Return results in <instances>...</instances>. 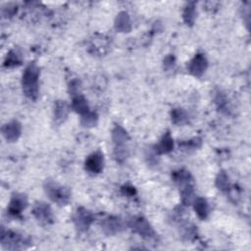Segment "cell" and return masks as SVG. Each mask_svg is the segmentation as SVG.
<instances>
[{
    "instance_id": "cell-1",
    "label": "cell",
    "mask_w": 251,
    "mask_h": 251,
    "mask_svg": "<svg viewBox=\"0 0 251 251\" xmlns=\"http://www.w3.org/2000/svg\"><path fill=\"white\" fill-rule=\"evenodd\" d=\"M39 68L34 62H30L25 69L22 75V86L24 94L30 100L38 96Z\"/></svg>"
},
{
    "instance_id": "cell-2",
    "label": "cell",
    "mask_w": 251,
    "mask_h": 251,
    "mask_svg": "<svg viewBox=\"0 0 251 251\" xmlns=\"http://www.w3.org/2000/svg\"><path fill=\"white\" fill-rule=\"evenodd\" d=\"M44 191L53 202L59 205H67L71 200V191L69 188L52 179L45 180Z\"/></svg>"
},
{
    "instance_id": "cell-3",
    "label": "cell",
    "mask_w": 251,
    "mask_h": 251,
    "mask_svg": "<svg viewBox=\"0 0 251 251\" xmlns=\"http://www.w3.org/2000/svg\"><path fill=\"white\" fill-rule=\"evenodd\" d=\"M0 242L5 249L17 250V249H22L26 247L30 243V239L17 231L6 230L2 228Z\"/></svg>"
},
{
    "instance_id": "cell-4",
    "label": "cell",
    "mask_w": 251,
    "mask_h": 251,
    "mask_svg": "<svg viewBox=\"0 0 251 251\" xmlns=\"http://www.w3.org/2000/svg\"><path fill=\"white\" fill-rule=\"evenodd\" d=\"M128 226L131 230L142 237L151 238L155 235L152 226L143 216H134L128 221Z\"/></svg>"
},
{
    "instance_id": "cell-5",
    "label": "cell",
    "mask_w": 251,
    "mask_h": 251,
    "mask_svg": "<svg viewBox=\"0 0 251 251\" xmlns=\"http://www.w3.org/2000/svg\"><path fill=\"white\" fill-rule=\"evenodd\" d=\"M74 223L79 231H86L94 221V215L89 210L79 207L74 215Z\"/></svg>"
},
{
    "instance_id": "cell-6",
    "label": "cell",
    "mask_w": 251,
    "mask_h": 251,
    "mask_svg": "<svg viewBox=\"0 0 251 251\" xmlns=\"http://www.w3.org/2000/svg\"><path fill=\"white\" fill-rule=\"evenodd\" d=\"M32 215L42 225H50L54 222L52 209L45 202H36L32 208Z\"/></svg>"
},
{
    "instance_id": "cell-7",
    "label": "cell",
    "mask_w": 251,
    "mask_h": 251,
    "mask_svg": "<svg viewBox=\"0 0 251 251\" xmlns=\"http://www.w3.org/2000/svg\"><path fill=\"white\" fill-rule=\"evenodd\" d=\"M100 226L104 233L107 235H115L125 228V224L123 220L116 216H109L104 218L100 222Z\"/></svg>"
},
{
    "instance_id": "cell-8",
    "label": "cell",
    "mask_w": 251,
    "mask_h": 251,
    "mask_svg": "<svg viewBox=\"0 0 251 251\" xmlns=\"http://www.w3.org/2000/svg\"><path fill=\"white\" fill-rule=\"evenodd\" d=\"M208 68V61L204 54L197 53L195 56L190 60L187 65V70L190 75L196 77H200L204 75Z\"/></svg>"
},
{
    "instance_id": "cell-9",
    "label": "cell",
    "mask_w": 251,
    "mask_h": 251,
    "mask_svg": "<svg viewBox=\"0 0 251 251\" xmlns=\"http://www.w3.org/2000/svg\"><path fill=\"white\" fill-rule=\"evenodd\" d=\"M104 167V156L100 151L91 153L84 162V168L88 173L100 174Z\"/></svg>"
},
{
    "instance_id": "cell-10",
    "label": "cell",
    "mask_w": 251,
    "mask_h": 251,
    "mask_svg": "<svg viewBox=\"0 0 251 251\" xmlns=\"http://www.w3.org/2000/svg\"><path fill=\"white\" fill-rule=\"evenodd\" d=\"M27 203V197L25 194L19 192L13 193L8 207L9 214L15 217L21 215V213L26 208Z\"/></svg>"
},
{
    "instance_id": "cell-11",
    "label": "cell",
    "mask_w": 251,
    "mask_h": 251,
    "mask_svg": "<svg viewBox=\"0 0 251 251\" xmlns=\"http://www.w3.org/2000/svg\"><path fill=\"white\" fill-rule=\"evenodd\" d=\"M21 133L22 125L17 120H13L2 126V134L9 142L17 141L21 136Z\"/></svg>"
},
{
    "instance_id": "cell-12",
    "label": "cell",
    "mask_w": 251,
    "mask_h": 251,
    "mask_svg": "<svg viewBox=\"0 0 251 251\" xmlns=\"http://www.w3.org/2000/svg\"><path fill=\"white\" fill-rule=\"evenodd\" d=\"M172 178L175 181V183L178 186L179 189H182L190 185H194L193 177L191 174L184 169L174 171L172 174Z\"/></svg>"
},
{
    "instance_id": "cell-13",
    "label": "cell",
    "mask_w": 251,
    "mask_h": 251,
    "mask_svg": "<svg viewBox=\"0 0 251 251\" xmlns=\"http://www.w3.org/2000/svg\"><path fill=\"white\" fill-rule=\"evenodd\" d=\"M112 140L114 142V149L126 148V144L129 140V136L126 130L120 125H115L112 129Z\"/></svg>"
},
{
    "instance_id": "cell-14",
    "label": "cell",
    "mask_w": 251,
    "mask_h": 251,
    "mask_svg": "<svg viewBox=\"0 0 251 251\" xmlns=\"http://www.w3.org/2000/svg\"><path fill=\"white\" fill-rule=\"evenodd\" d=\"M173 148H174V139H173L170 131H167L161 137L159 142L153 146V152L156 155L168 154L173 150Z\"/></svg>"
},
{
    "instance_id": "cell-15",
    "label": "cell",
    "mask_w": 251,
    "mask_h": 251,
    "mask_svg": "<svg viewBox=\"0 0 251 251\" xmlns=\"http://www.w3.org/2000/svg\"><path fill=\"white\" fill-rule=\"evenodd\" d=\"M70 106L64 100H58L54 104V121L57 124H62L68 117Z\"/></svg>"
},
{
    "instance_id": "cell-16",
    "label": "cell",
    "mask_w": 251,
    "mask_h": 251,
    "mask_svg": "<svg viewBox=\"0 0 251 251\" xmlns=\"http://www.w3.org/2000/svg\"><path fill=\"white\" fill-rule=\"evenodd\" d=\"M115 28L119 32H129L131 30V22L129 15L123 11L117 15L115 20Z\"/></svg>"
},
{
    "instance_id": "cell-17",
    "label": "cell",
    "mask_w": 251,
    "mask_h": 251,
    "mask_svg": "<svg viewBox=\"0 0 251 251\" xmlns=\"http://www.w3.org/2000/svg\"><path fill=\"white\" fill-rule=\"evenodd\" d=\"M195 213L201 220H206L210 213V207L208 201L203 197H196L193 201Z\"/></svg>"
},
{
    "instance_id": "cell-18",
    "label": "cell",
    "mask_w": 251,
    "mask_h": 251,
    "mask_svg": "<svg viewBox=\"0 0 251 251\" xmlns=\"http://www.w3.org/2000/svg\"><path fill=\"white\" fill-rule=\"evenodd\" d=\"M72 109L75 113H77V114H79L81 116L90 111L88 103H87V100L81 94H77V95L73 97Z\"/></svg>"
},
{
    "instance_id": "cell-19",
    "label": "cell",
    "mask_w": 251,
    "mask_h": 251,
    "mask_svg": "<svg viewBox=\"0 0 251 251\" xmlns=\"http://www.w3.org/2000/svg\"><path fill=\"white\" fill-rule=\"evenodd\" d=\"M215 183H216V186L218 187V189L221 190L222 192H225V193H228V191H229L230 188H231L228 176H227L226 173L224 172V171H221V172L217 175Z\"/></svg>"
},
{
    "instance_id": "cell-20",
    "label": "cell",
    "mask_w": 251,
    "mask_h": 251,
    "mask_svg": "<svg viewBox=\"0 0 251 251\" xmlns=\"http://www.w3.org/2000/svg\"><path fill=\"white\" fill-rule=\"evenodd\" d=\"M182 18L184 23L191 26L193 25L196 18V10H195V2H189L186 4L184 7L183 13H182Z\"/></svg>"
},
{
    "instance_id": "cell-21",
    "label": "cell",
    "mask_w": 251,
    "mask_h": 251,
    "mask_svg": "<svg viewBox=\"0 0 251 251\" xmlns=\"http://www.w3.org/2000/svg\"><path fill=\"white\" fill-rule=\"evenodd\" d=\"M97 122H98V115L96 112H92V111L87 112L86 114L82 115L80 118V125L83 127H87V128L95 126L97 125Z\"/></svg>"
},
{
    "instance_id": "cell-22",
    "label": "cell",
    "mask_w": 251,
    "mask_h": 251,
    "mask_svg": "<svg viewBox=\"0 0 251 251\" xmlns=\"http://www.w3.org/2000/svg\"><path fill=\"white\" fill-rule=\"evenodd\" d=\"M171 117H172V122L177 126L185 124L188 120V116L186 112L183 109H179V108L174 109L171 113Z\"/></svg>"
},
{
    "instance_id": "cell-23",
    "label": "cell",
    "mask_w": 251,
    "mask_h": 251,
    "mask_svg": "<svg viewBox=\"0 0 251 251\" xmlns=\"http://www.w3.org/2000/svg\"><path fill=\"white\" fill-rule=\"evenodd\" d=\"M21 62H22V59L20 55L15 50H11L5 58L4 66L6 68H15L21 65Z\"/></svg>"
},
{
    "instance_id": "cell-24",
    "label": "cell",
    "mask_w": 251,
    "mask_h": 251,
    "mask_svg": "<svg viewBox=\"0 0 251 251\" xmlns=\"http://www.w3.org/2000/svg\"><path fill=\"white\" fill-rule=\"evenodd\" d=\"M202 144V141L200 138L196 137L187 141H183L179 144V147L181 150H185V151H190V150H195L197 148H199Z\"/></svg>"
},
{
    "instance_id": "cell-25",
    "label": "cell",
    "mask_w": 251,
    "mask_h": 251,
    "mask_svg": "<svg viewBox=\"0 0 251 251\" xmlns=\"http://www.w3.org/2000/svg\"><path fill=\"white\" fill-rule=\"evenodd\" d=\"M79 86H80V81L78 79H74L70 82L69 84V91L73 96H75L78 94V90H79Z\"/></svg>"
},
{
    "instance_id": "cell-26",
    "label": "cell",
    "mask_w": 251,
    "mask_h": 251,
    "mask_svg": "<svg viewBox=\"0 0 251 251\" xmlns=\"http://www.w3.org/2000/svg\"><path fill=\"white\" fill-rule=\"evenodd\" d=\"M175 57L173 55H168L164 59V69L166 71H169L175 67Z\"/></svg>"
},
{
    "instance_id": "cell-27",
    "label": "cell",
    "mask_w": 251,
    "mask_h": 251,
    "mask_svg": "<svg viewBox=\"0 0 251 251\" xmlns=\"http://www.w3.org/2000/svg\"><path fill=\"white\" fill-rule=\"evenodd\" d=\"M122 192H123V194H125L126 196H133V195H135L136 190H135V188L133 186L124 185L122 187Z\"/></svg>"
}]
</instances>
